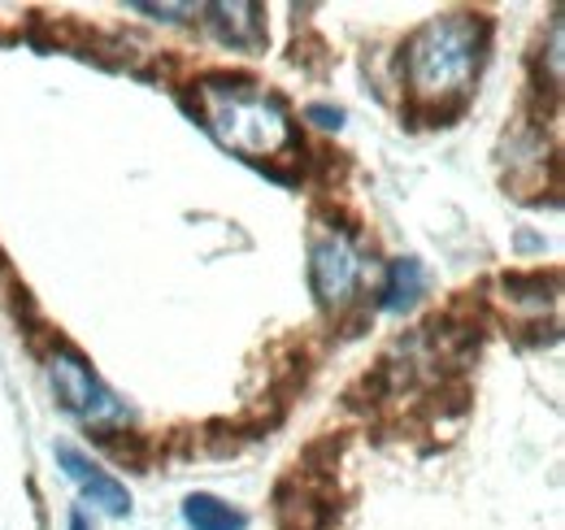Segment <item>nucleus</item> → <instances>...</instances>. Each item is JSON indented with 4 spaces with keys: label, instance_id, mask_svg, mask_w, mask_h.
<instances>
[{
    "label": "nucleus",
    "instance_id": "8",
    "mask_svg": "<svg viewBox=\"0 0 565 530\" xmlns=\"http://www.w3.org/2000/svg\"><path fill=\"white\" fill-rule=\"evenodd\" d=\"M183 522L192 530H244L248 527V518H244L239 509H231L226 500L205 496V491H196V496L183 500Z\"/></svg>",
    "mask_w": 565,
    "mask_h": 530
},
{
    "label": "nucleus",
    "instance_id": "9",
    "mask_svg": "<svg viewBox=\"0 0 565 530\" xmlns=\"http://www.w3.org/2000/svg\"><path fill=\"white\" fill-rule=\"evenodd\" d=\"M131 9L152 13V18H174V13H196L192 4H148V0H131Z\"/></svg>",
    "mask_w": 565,
    "mask_h": 530
},
{
    "label": "nucleus",
    "instance_id": "4",
    "mask_svg": "<svg viewBox=\"0 0 565 530\" xmlns=\"http://www.w3.org/2000/svg\"><path fill=\"white\" fill-rule=\"evenodd\" d=\"M365 269H370V262H365L361 244L344 231H327L309 248V287H313L318 305H327V309H340L353 300Z\"/></svg>",
    "mask_w": 565,
    "mask_h": 530
},
{
    "label": "nucleus",
    "instance_id": "10",
    "mask_svg": "<svg viewBox=\"0 0 565 530\" xmlns=\"http://www.w3.org/2000/svg\"><path fill=\"white\" fill-rule=\"evenodd\" d=\"M309 118H313L318 127H340V123H344V114H340V109H327V105H313Z\"/></svg>",
    "mask_w": 565,
    "mask_h": 530
},
{
    "label": "nucleus",
    "instance_id": "3",
    "mask_svg": "<svg viewBox=\"0 0 565 530\" xmlns=\"http://www.w3.org/2000/svg\"><path fill=\"white\" fill-rule=\"evenodd\" d=\"M49 383H53L57 400L66 404V413H74L87 426H127L131 422V409L114 396L96 379V370L66 343H57L49 352Z\"/></svg>",
    "mask_w": 565,
    "mask_h": 530
},
{
    "label": "nucleus",
    "instance_id": "7",
    "mask_svg": "<svg viewBox=\"0 0 565 530\" xmlns=\"http://www.w3.org/2000/svg\"><path fill=\"white\" fill-rule=\"evenodd\" d=\"M423 287H426L423 265L414 262V257H396V262L387 265V283H383V292H379V305H383L387 314H405V309L423 296Z\"/></svg>",
    "mask_w": 565,
    "mask_h": 530
},
{
    "label": "nucleus",
    "instance_id": "6",
    "mask_svg": "<svg viewBox=\"0 0 565 530\" xmlns=\"http://www.w3.org/2000/svg\"><path fill=\"white\" fill-rule=\"evenodd\" d=\"M210 13V31L226 44V49H244L257 53L266 44V9L248 4V0H222V4H205Z\"/></svg>",
    "mask_w": 565,
    "mask_h": 530
},
{
    "label": "nucleus",
    "instance_id": "5",
    "mask_svg": "<svg viewBox=\"0 0 565 530\" xmlns=\"http://www.w3.org/2000/svg\"><path fill=\"white\" fill-rule=\"evenodd\" d=\"M57 465L66 469V478L83 491V500L100 505L109 518H127V513H131V496H127V487H122L114 474H105L92 457H83L78 448L57 444Z\"/></svg>",
    "mask_w": 565,
    "mask_h": 530
},
{
    "label": "nucleus",
    "instance_id": "1",
    "mask_svg": "<svg viewBox=\"0 0 565 530\" xmlns=\"http://www.w3.org/2000/svg\"><path fill=\"white\" fill-rule=\"evenodd\" d=\"M488 53V22L475 13H439L405 40V87L409 100L430 114L466 105Z\"/></svg>",
    "mask_w": 565,
    "mask_h": 530
},
{
    "label": "nucleus",
    "instance_id": "11",
    "mask_svg": "<svg viewBox=\"0 0 565 530\" xmlns=\"http://www.w3.org/2000/svg\"><path fill=\"white\" fill-rule=\"evenodd\" d=\"M71 530H87V522H83V513H74V518H71Z\"/></svg>",
    "mask_w": 565,
    "mask_h": 530
},
{
    "label": "nucleus",
    "instance_id": "2",
    "mask_svg": "<svg viewBox=\"0 0 565 530\" xmlns=\"http://www.w3.org/2000/svg\"><path fill=\"white\" fill-rule=\"evenodd\" d=\"M196 118L201 127L244 161H275L296 148V123L275 92L248 78L213 74L196 83Z\"/></svg>",
    "mask_w": 565,
    "mask_h": 530
}]
</instances>
